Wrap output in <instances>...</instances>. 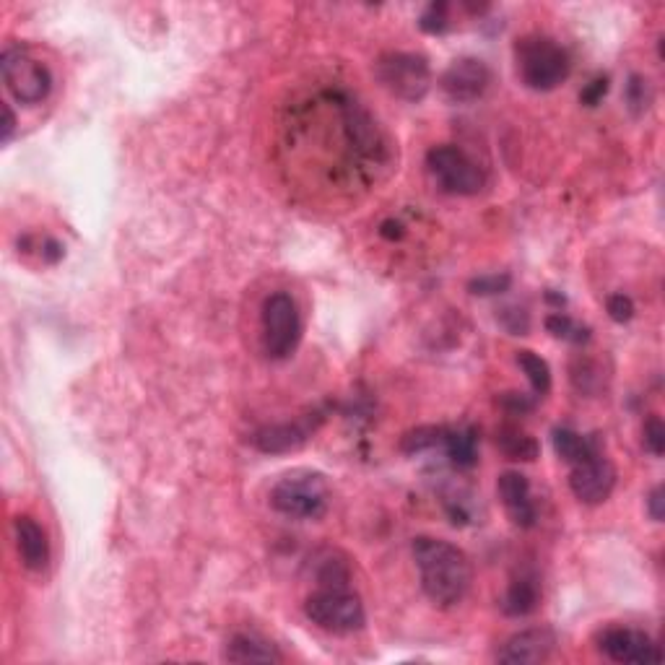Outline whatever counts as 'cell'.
<instances>
[{
  "mask_svg": "<svg viewBox=\"0 0 665 665\" xmlns=\"http://www.w3.org/2000/svg\"><path fill=\"white\" fill-rule=\"evenodd\" d=\"M447 11H450V6H447V3H432L427 11L421 13L419 26L429 34H442L447 26H450V21H447Z\"/></svg>",
  "mask_w": 665,
  "mask_h": 665,
  "instance_id": "d4e9b609",
  "label": "cell"
},
{
  "mask_svg": "<svg viewBox=\"0 0 665 665\" xmlns=\"http://www.w3.org/2000/svg\"><path fill=\"white\" fill-rule=\"evenodd\" d=\"M320 421H323V414L299 416V419L284 421V424H268L252 434L250 440L260 452H271V455L299 450L315 434Z\"/></svg>",
  "mask_w": 665,
  "mask_h": 665,
  "instance_id": "7c38bea8",
  "label": "cell"
},
{
  "mask_svg": "<svg viewBox=\"0 0 665 665\" xmlns=\"http://www.w3.org/2000/svg\"><path fill=\"white\" fill-rule=\"evenodd\" d=\"M3 81H6L11 97L21 104H39L50 97L52 73L42 60H37L26 47H6L3 58Z\"/></svg>",
  "mask_w": 665,
  "mask_h": 665,
  "instance_id": "ba28073f",
  "label": "cell"
},
{
  "mask_svg": "<svg viewBox=\"0 0 665 665\" xmlns=\"http://www.w3.org/2000/svg\"><path fill=\"white\" fill-rule=\"evenodd\" d=\"M551 440H554L556 455L569 465L580 463L582 458H588L590 452L601 450L598 440H593V437H582L580 432H575V429L569 427L554 429V437H551Z\"/></svg>",
  "mask_w": 665,
  "mask_h": 665,
  "instance_id": "d6986e66",
  "label": "cell"
},
{
  "mask_svg": "<svg viewBox=\"0 0 665 665\" xmlns=\"http://www.w3.org/2000/svg\"><path fill=\"white\" fill-rule=\"evenodd\" d=\"M497 447L507 455L510 460H520V463H533L541 455V445H538L528 432L517 427H502L497 434Z\"/></svg>",
  "mask_w": 665,
  "mask_h": 665,
  "instance_id": "ffe728a7",
  "label": "cell"
},
{
  "mask_svg": "<svg viewBox=\"0 0 665 665\" xmlns=\"http://www.w3.org/2000/svg\"><path fill=\"white\" fill-rule=\"evenodd\" d=\"M499 401H502V406L507 408V411H512V414H525V411H530V408L536 406V403L530 401L528 395L523 393H504Z\"/></svg>",
  "mask_w": 665,
  "mask_h": 665,
  "instance_id": "f546056e",
  "label": "cell"
},
{
  "mask_svg": "<svg viewBox=\"0 0 665 665\" xmlns=\"http://www.w3.org/2000/svg\"><path fill=\"white\" fill-rule=\"evenodd\" d=\"M608 94V78L606 76H598L593 78L585 89L580 91V102L585 104V107H598V104L603 102V97Z\"/></svg>",
  "mask_w": 665,
  "mask_h": 665,
  "instance_id": "f1b7e54d",
  "label": "cell"
},
{
  "mask_svg": "<svg viewBox=\"0 0 665 665\" xmlns=\"http://www.w3.org/2000/svg\"><path fill=\"white\" fill-rule=\"evenodd\" d=\"M606 310L608 315H611V320H616V323H629L634 317V302L627 294H611L606 302Z\"/></svg>",
  "mask_w": 665,
  "mask_h": 665,
  "instance_id": "83f0119b",
  "label": "cell"
},
{
  "mask_svg": "<svg viewBox=\"0 0 665 665\" xmlns=\"http://www.w3.org/2000/svg\"><path fill=\"white\" fill-rule=\"evenodd\" d=\"M380 234H382V237H385V239H401L406 232H403V224H401V221L388 219V221H382V224H380Z\"/></svg>",
  "mask_w": 665,
  "mask_h": 665,
  "instance_id": "1f68e13d",
  "label": "cell"
},
{
  "mask_svg": "<svg viewBox=\"0 0 665 665\" xmlns=\"http://www.w3.org/2000/svg\"><path fill=\"white\" fill-rule=\"evenodd\" d=\"M491 86V71L484 60L460 58L442 73L440 89L455 104H471L481 99Z\"/></svg>",
  "mask_w": 665,
  "mask_h": 665,
  "instance_id": "8fae6325",
  "label": "cell"
},
{
  "mask_svg": "<svg viewBox=\"0 0 665 665\" xmlns=\"http://www.w3.org/2000/svg\"><path fill=\"white\" fill-rule=\"evenodd\" d=\"M3 115H6V123H3V143H8L13 138V130H16V115H13L11 104H3Z\"/></svg>",
  "mask_w": 665,
  "mask_h": 665,
  "instance_id": "d6a6232c",
  "label": "cell"
},
{
  "mask_svg": "<svg viewBox=\"0 0 665 665\" xmlns=\"http://www.w3.org/2000/svg\"><path fill=\"white\" fill-rule=\"evenodd\" d=\"M546 330H549L554 338H562V341L569 343L590 341V330L577 323V320H572L569 315H564V312H551V315L546 317Z\"/></svg>",
  "mask_w": 665,
  "mask_h": 665,
  "instance_id": "7402d4cb",
  "label": "cell"
},
{
  "mask_svg": "<svg viewBox=\"0 0 665 665\" xmlns=\"http://www.w3.org/2000/svg\"><path fill=\"white\" fill-rule=\"evenodd\" d=\"M13 530H16V549H19L24 567L32 572H42L50 562V541H47L45 528L34 517L19 515L13 523Z\"/></svg>",
  "mask_w": 665,
  "mask_h": 665,
  "instance_id": "9a60e30c",
  "label": "cell"
},
{
  "mask_svg": "<svg viewBox=\"0 0 665 665\" xmlns=\"http://www.w3.org/2000/svg\"><path fill=\"white\" fill-rule=\"evenodd\" d=\"M598 647L608 660L614 663H660L663 653H660L658 642L642 629L632 627H608L598 637Z\"/></svg>",
  "mask_w": 665,
  "mask_h": 665,
  "instance_id": "30bf717a",
  "label": "cell"
},
{
  "mask_svg": "<svg viewBox=\"0 0 665 665\" xmlns=\"http://www.w3.org/2000/svg\"><path fill=\"white\" fill-rule=\"evenodd\" d=\"M517 364H520V369L525 372V377H528L530 388H533V393L536 395H546L551 390V367L549 362L543 359V356H538L536 351H517Z\"/></svg>",
  "mask_w": 665,
  "mask_h": 665,
  "instance_id": "44dd1931",
  "label": "cell"
},
{
  "mask_svg": "<svg viewBox=\"0 0 665 665\" xmlns=\"http://www.w3.org/2000/svg\"><path fill=\"white\" fill-rule=\"evenodd\" d=\"M541 601V590H538V582L533 577H517L510 582V588L502 598V611L512 619H520V616L533 614Z\"/></svg>",
  "mask_w": 665,
  "mask_h": 665,
  "instance_id": "ac0fdd59",
  "label": "cell"
},
{
  "mask_svg": "<svg viewBox=\"0 0 665 665\" xmlns=\"http://www.w3.org/2000/svg\"><path fill=\"white\" fill-rule=\"evenodd\" d=\"M512 278L507 276V273H494V276H481L476 278V281H471V286L468 289L473 291V294H478V297H491V294H502V291L510 289Z\"/></svg>",
  "mask_w": 665,
  "mask_h": 665,
  "instance_id": "4316f807",
  "label": "cell"
},
{
  "mask_svg": "<svg viewBox=\"0 0 665 665\" xmlns=\"http://www.w3.org/2000/svg\"><path fill=\"white\" fill-rule=\"evenodd\" d=\"M645 450L650 452V455H655V458H663L665 452V427L663 421H660V416H650V419L645 421Z\"/></svg>",
  "mask_w": 665,
  "mask_h": 665,
  "instance_id": "484cf974",
  "label": "cell"
},
{
  "mask_svg": "<svg viewBox=\"0 0 665 665\" xmlns=\"http://www.w3.org/2000/svg\"><path fill=\"white\" fill-rule=\"evenodd\" d=\"M260 328H263V349L271 359H289L302 341V315L291 294L273 291L263 302L260 312Z\"/></svg>",
  "mask_w": 665,
  "mask_h": 665,
  "instance_id": "5b68a950",
  "label": "cell"
},
{
  "mask_svg": "<svg viewBox=\"0 0 665 665\" xmlns=\"http://www.w3.org/2000/svg\"><path fill=\"white\" fill-rule=\"evenodd\" d=\"M307 619L330 634H354L367 624L362 598L351 590L349 582L320 585L304 603Z\"/></svg>",
  "mask_w": 665,
  "mask_h": 665,
  "instance_id": "277c9868",
  "label": "cell"
},
{
  "mask_svg": "<svg viewBox=\"0 0 665 665\" xmlns=\"http://www.w3.org/2000/svg\"><path fill=\"white\" fill-rule=\"evenodd\" d=\"M627 104L629 110L634 112V115H640V112H645L647 107H650V102H653V91H650V84H647V78L642 76H632L629 78L627 84Z\"/></svg>",
  "mask_w": 665,
  "mask_h": 665,
  "instance_id": "cb8c5ba5",
  "label": "cell"
},
{
  "mask_svg": "<svg viewBox=\"0 0 665 665\" xmlns=\"http://www.w3.org/2000/svg\"><path fill=\"white\" fill-rule=\"evenodd\" d=\"M499 499H502L504 510L510 515L517 528H533L538 520L536 502L530 494V481L520 471H504L497 481Z\"/></svg>",
  "mask_w": 665,
  "mask_h": 665,
  "instance_id": "5bb4252c",
  "label": "cell"
},
{
  "mask_svg": "<svg viewBox=\"0 0 665 665\" xmlns=\"http://www.w3.org/2000/svg\"><path fill=\"white\" fill-rule=\"evenodd\" d=\"M517 76L528 89L554 91L572 73V58L554 37L525 34L515 45Z\"/></svg>",
  "mask_w": 665,
  "mask_h": 665,
  "instance_id": "7a4b0ae2",
  "label": "cell"
},
{
  "mask_svg": "<svg viewBox=\"0 0 665 665\" xmlns=\"http://www.w3.org/2000/svg\"><path fill=\"white\" fill-rule=\"evenodd\" d=\"M427 167L445 193L471 198L486 188V172L463 149L442 143L427 154Z\"/></svg>",
  "mask_w": 665,
  "mask_h": 665,
  "instance_id": "52a82bcc",
  "label": "cell"
},
{
  "mask_svg": "<svg viewBox=\"0 0 665 665\" xmlns=\"http://www.w3.org/2000/svg\"><path fill=\"white\" fill-rule=\"evenodd\" d=\"M375 76L403 102H421L432 86L429 60L416 52H385L375 63Z\"/></svg>",
  "mask_w": 665,
  "mask_h": 665,
  "instance_id": "8992f818",
  "label": "cell"
},
{
  "mask_svg": "<svg viewBox=\"0 0 665 665\" xmlns=\"http://www.w3.org/2000/svg\"><path fill=\"white\" fill-rule=\"evenodd\" d=\"M569 489L582 504H603L616 489V468L601 450L590 452L588 458L572 465Z\"/></svg>",
  "mask_w": 665,
  "mask_h": 665,
  "instance_id": "9c48e42d",
  "label": "cell"
},
{
  "mask_svg": "<svg viewBox=\"0 0 665 665\" xmlns=\"http://www.w3.org/2000/svg\"><path fill=\"white\" fill-rule=\"evenodd\" d=\"M414 559L421 590L434 606L452 608L465 601L473 585V567L463 549L445 538L419 536L414 541Z\"/></svg>",
  "mask_w": 665,
  "mask_h": 665,
  "instance_id": "6da1fadb",
  "label": "cell"
},
{
  "mask_svg": "<svg viewBox=\"0 0 665 665\" xmlns=\"http://www.w3.org/2000/svg\"><path fill=\"white\" fill-rule=\"evenodd\" d=\"M330 486L323 473L291 471L271 489V507L291 520H320L328 512Z\"/></svg>",
  "mask_w": 665,
  "mask_h": 665,
  "instance_id": "3957f363",
  "label": "cell"
},
{
  "mask_svg": "<svg viewBox=\"0 0 665 665\" xmlns=\"http://www.w3.org/2000/svg\"><path fill=\"white\" fill-rule=\"evenodd\" d=\"M447 458L455 468H473L478 463V432L473 427H458V429H445V440H442Z\"/></svg>",
  "mask_w": 665,
  "mask_h": 665,
  "instance_id": "e0dca14e",
  "label": "cell"
},
{
  "mask_svg": "<svg viewBox=\"0 0 665 665\" xmlns=\"http://www.w3.org/2000/svg\"><path fill=\"white\" fill-rule=\"evenodd\" d=\"M556 647V634L546 627L523 629L512 634L497 650L499 663L507 665H525V663H543L549 660Z\"/></svg>",
  "mask_w": 665,
  "mask_h": 665,
  "instance_id": "4fadbf2b",
  "label": "cell"
},
{
  "mask_svg": "<svg viewBox=\"0 0 665 665\" xmlns=\"http://www.w3.org/2000/svg\"><path fill=\"white\" fill-rule=\"evenodd\" d=\"M445 429L447 427H419V429H414V432H408L401 442L403 452H408V455H416V452H427V450H434V447H442V440H445Z\"/></svg>",
  "mask_w": 665,
  "mask_h": 665,
  "instance_id": "603a6c76",
  "label": "cell"
},
{
  "mask_svg": "<svg viewBox=\"0 0 665 665\" xmlns=\"http://www.w3.org/2000/svg\"><path fill=\"white\" fill-rule=\"evenodd\" d=\"M42 255H45L47 263H58L60 258H63V247L55 242V239H47L45 242V250H42Z\"/></svg>",
  "mask_w": 665,
  "mask_h": 665,
  "instance_id": "836d02e7",
  "label": "cell"
},
{
  "mask_svg": "<svg viewBox=\"0 0 665 665\" xmlns=\"http://www.w3.org/2000/svg\"><path fill=\"white\" fill-rule=\"evenodd\" d=\"M647 515L653 517L655 523H660L665 515V499H663V486H655L650 494H647Z\"/></svg>",
  "mask_w": 665,
  "mask_h": 665,
  "instance_id": "4dcf8cb0",
  "label": "cell"
},
{
  "mask_svg": "<svg viewBox=\"0 0 665 665\" xmlns=\"http://www.w3.org/2000/svg\"><path fill=\"white\" fill-rule=\"evenodd\" d=\"M224 658L232 663H281L284 655L278 653L273 642L263 640L258 634H234L226 645Z\"/></svg>",
  "mask_w": 665,
  "mask_h": 665,
  "instance_id": "2e32d148",
  "label": "cell"
}]
</instances>
